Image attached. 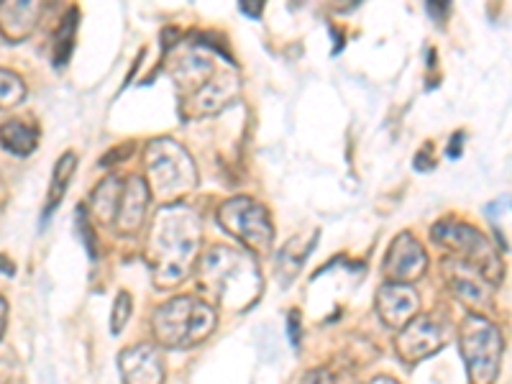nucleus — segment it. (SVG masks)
Wrapping results in <instances>:
<instances>
[{
  "label": "nucleus",
  "instance_id": "nucleus-5",
  "mask_svg": "<svg viewBox=\"0 0 512 384\" xmlns=\"http://www.w3.org/2000/svg\"><path fill=\"white\" fill-rule=\"evenodd\" d=\"M431 239L433 244L446 249L451 259L477 269L492 287L500 285L502 277H505V264H502L500 251L489 244V239L482 231H477L469 223L454 221V218L438 221L431 228Z\"/></svg>",
  "mask_w": 512,
  "mask_h": 384
},
{
  "label": "nucleus",
  "instance_id": "nucleus-23",
  "mask_svg": "<svg viewBox=\"0 0 512 384\" xmlns=\"http://www.w3.org/2000/svg\"><path fill=\"white\" fill-rule=\"evenodd\" d=\"M303 384H336V377L328 369H313V372L305 374Z\"/></svg>",
  "mask_w": 512,
  "mask_h": 384
},
{
  "label": "nucleus",
  "instance_id": "nucleus-25",
  "mask_svg": "<svg viewBox=\"0 0 512 384\" xmlns=\"http://www.w3.org/2000/svg\"><path fill=\"white\" fill-rule=\"evenodd\" d=\"M290 338L292 344H297V338H300V318H297V313L290 315Z\"/></svg>",
  "mask_w": 512,
  "mask_h": 384
},
{
  "label": "nucleus",
  "instance_id": "nucleus-14",
  "mask_svg": "<svg viewBox=\"0 0 512 384\" xmlns=\"http://www.w3.org/2000/svg\"><path fill=\"white\" fill-rule=\"evenodd\" d=\"M44 6L34 0H3L0 3V34L11 44H21L39 24Z\"/></svg>",
  "mask_w": 512,
  "mask_h": 384
},
{
  "label": "nucleus",
  "instance_id": "nucleus-15",
  "mask_svg": "<svg viewBox=\"0 0 512 384\" xmlns=\"http://www.w3.org/2000/svg\"><path fill=\"white\" fill-rule=\"evenodd\" d=\"M0 144L16 157H29L39 146V128L24 118H11V121L0 123Z\"/></svg>",
  "mask_w": 512,
  "mask_h": 384
},
{
  "label": "nucleus",
  "instance_id": "nucleus-24",
  "mask_svg": "<svg viewBox=\"0 0 512 384\" xmlns=\"http://www.w3.org/2000/svg\"><path fill=\"white\" fill-rule=\"evenodd\" d=\"M241 11H244L246 16L256 18V16H262L264 6L262 3H254V0H241Z\"/></svg>",
  "mask_w": 512,
  "mask_h": 384
},
{
  "label": "nucleus",
  "instance_id": "nucleus-26",
  "mask_svg": "<svg viewBox=\"0 0 512 384\" xmlns=\"http://www.w3.org/2000/svg\"><path fill=\"white\" fill-rule=\"evenodd\" d=\"M6 320H8V303L0 297V338L6 333Z\"/></svg>",
  "mask_w": 512,
  "mask_h": 384
},
{
  "label": "nucleus",
  "instance_id": "nucleus-20",
  "mask_svg": "<svg viewBox=\"0 0 512 384\" xmlns=\"http://www.w3.org/2000/svg\"><path fill=\"white\" fill-rule=\"evenodd\" d=\"M26 98V85L24 80L11 70L0 67V111L6 108H16L21 100Z\"/></svg>",
  "mask_w": 512,
  "mask_h": 384
},
{
  "label": "nucleus",
  "instance_id": "nucleus-21",
  "mask_svg": "<svg viewBox=\"0 0 512 384\" xmlns=\"http://www.w3.org/2000/svg\"><path fill=\"white\" fill-rule=\"evenodd\" d=\"M131 310H134V300H131V295H128L126 290H121L116 297V303H113V315H111L113 336H118V333L126 328L128 318H131Z\"/></svg>",
  "mask_w": 512,
  "mask_h": 384
},
{
  "label": "nucleus",
  "instance_id": "nucleus-27",
  "mask_svg": "<svg viewBox=\"0 0 512 384\" xmlns=\"http://www.w3.org/2000/svg\"><path fill=\"white\" fill-rule=\"evenodd\" d=\"M372 384H400V382H395L392 377H377V379H372Z\"/></svg>",
  "mask_w": 512,
  "mask_h": 384
},
{
  "label": "nucleus",
  "instance_id": "nucleus-22",
  "mask_svg": "<svg viewBox=\"0 0 512 384\" xmlns=\"http://www.w3.org/2000/svg\"><path fill=\"white\" fill-rule=\"evenodd\" d=\"M77 233L82 236L85 246H88L90 256H95V236H93V218L88 216V208H77Z\"/></svg>",
  "mask_w": 512,
  "mask_h": 384
},
{
  "label": "nucleus",
  "instance_id": "nucleus-18",
  "mask_svg": "<svg viewBox=\"0 0 512 384\" xmlns=\"http://www.w3.org/2000/svg\"><path fill=\"white\" fill-rule=\"evenodd\" d=\"M75 167H77V154L72 152H64L59 157L57 167L52 172V185H49V200H47V213L44 216H52L57 205L62 203L64 192H67V185H70L72 175H75Z\"/></svg>",
  "mask_w": 512,
  "mask_h": 384
},
{
  "label": "nucleus",
  "instance_id": "nucleus-12",
  "mask_svg": "<svg viewBox=\"0 0 512 384\" xmlns=\"http://www.w3.org/2000/svg\"><path fill=\"white\" fill-rule=\"evenodd\" d=\"M420 313V295L413 285H400V282H387L377 292V315L384 326L400 331L405 323Z\"/></svg>",
  "mask_w": 512,
  "mask_h": 384
},
{
  "label": "nucleus",
  "instance_id": "nucleus-6",
  "mask_svg": "<svg viewBox=\"0 0 512 384\" xmlns=\"http://www.w3.org/2000/svg\"><path fill=\"white\" fill-rule=\"evenodd\" d=\"M459 344L461 356L466 361V372H469V382L495 384L500 377L502 351H505L500 328L484 315L469 313L461 323Z\"/></svg>",
  "mask_w": 512,
  "mask_h": 384
},
{
  "label": "nucleus",
  "instance_id": "nucleus-8",
  "mask_svg": "<svg viewBox=\"0 0 512 384\" xmlns=\"http://www.w3.org/2000/svg\"><path fill=\"white\" fill-rule=\"evenodd\" d=\"M448 344V326L441 315L418 313L400 328L395 341L397 356L405 364H418Z\"/></svg>",
  "mask_w": 512,
  "mask_h": 384
},
{
  "label": "nucleus",
  "instance_id": "nucleus-9",
  "mask_svg": "<svg viewBox=\"0 0 512 384\" xmlns=\"http://www.w3.org/2000/svg\"><path fill=\"white\" fill-rule=\"evenodd\" d=\"M425 269H428V254H425L423 244L415 239L413 233H400L384 256V277L390 282H400V285H413L415 280L423 277Z\"/></svg>",
  "mask_w": 512,
  "mask_h": 384
},
{
  "label": "nucleus",
  "instance_id": "nucleus-7",
  "mask_svg": "<svg viewBox=\"0 0 512 384\" xmlns=\"http://www.w3.org/2000/svg\"><path fill=\"white\" fill-rule=\"evenodd\" d=\"M218 226L233 236V239L244 244L249 254L256 251L272 249L274 241V226L269 210L262 203H256L254 198H231L218 208Z\"/></svg>",
  "mask_w": 512,
  "mask_h": 384
},
{
  "label": "nucleus",
  "instance_id": "nucleus-10",
  "mask_svg": "<svg viewBox=\"0 0 512 384\" xmlns=\"http://www.w3.org/2000/svg\"><path fill=\"white\" fill-rule=\"evenodd\" d=\"M149 203H152V192L146 187L144 177L131 175L128 180H123L116 221H113L111 231L121 233V236H134V233H139L146 216H149Z\"/></svg>",
  "mask_w": 512,
  "mask_h": 384
},
{
  "label": "nucleus",
  "instance_id": "nucleus-16",
  "mask_svg": "<svg viewBox=\"0 0 512 384\" xmlns=\"http://www.w3.org/2000/svg\"><path fill=\"white\" fill-rule=\"evenodd\" d=\"M320 239V231L318 228H313V231H308L305 236H295V239H290L285 244V249H280V254H277V267H280V274H282V282H290L292 277H297V272H300V267L305 264V259H308V254L313 251L315 241Z\"/></svg>",
  "mask_w": 512,
  "mask_h": 384
},
{
  "label": "nucleus",
  "instance_id": "nucleus-17",
  "mask_svg": "<svg viewBox=\"0 0 512 384\" xmlns=\"http://www.w3.org/2000/svg\"><path fill=\"white\" fill-rule=\"evenodd\" d=\"M121 177L111 175L105 177L93 192V208H90V218L95 216V221L105 228H113V221H116V210H118V198H121Z\"/></svg>",
  "mask_w": 512,
  "mask_h": 384
},
{
  "label": "nucleus",
  "instance_id": "nucleus-19",
  "mask_svg": "<svg viewBox=\"0 0 512 384\" xmlns=\"http://www.w3.org/2000/svg\"><path fill=\"white\" fill-rule=\"evenodd\" d=\"M77 16H80V11H77V8L67 11V16L62 18V26H59L57 34H54V64H57V67H64V64H67V59H70L72 49H75Z\"/></svg>",
  "mask_w": 512,
  "mask_h": 384
},
{
  "label": "nucleus",
  "instance_id": "nucleus-3",
  "mask_svg": "<svg viewBox=\"0 0 512 384\" xmlns=\"http://www.w3.org/2000/svg\"><path fill=\"white\" fill-rule=\"evenodd\" d=\"M216 308L198 295L172 297L152 315V333L167 349H192L216 331Z\"/></svg>",
  "mask_w": 512,
  "mask_h": 384
},
{
  "label": "nucleus",
  "instance_id": "nucleus-2",
  "mask_svg": "<svg viewBox=\"0 0 512 384\" xmlns=\"http://www.w3.org/2000/svg\"><path fill=\"white\" fill-rule=\"evenodd\" d=\"M198 287L226 310H249L262 297V272L254 254L231 246H210L198 262Z\"/></svg>",
  "mask_w": 512,
  "mask_h": 384
},
{
  "label": "nucleus",
  "instance_id": "nucleus-11",
  "mask_svg": "<svg viewBox=\"0 0 512 384\" xmlns=\"http://www.w3.org/2000/svg\"><path fill=\"white\" fill-rule=\"evenodd\" d=\"M443 267H446V282L456 295V300H461L472 313L482 315V310L492 305V285L484 280L477 269L456 262V259H446Z\"/></svg>",
  "mask_w": 512,
  "mask_h": 384
},
{
  "label": "nucleus",
  "instance_id": "nucleus-13",
  "mask_svg": "<svg viewBox=\"0 0 512 384\" xmlns=\"http://www.w3.org/2000/svg\"><path fill=\"white\" fill-rule=\"evenodd\" d=\"M123 384H164V359L157 346H128L118 354Z\"/></svg>",
  "mask_w": 512,
  "mask_h": 384
},
{
  "label": "nucleus",
  "instance_id": "nucleus-4",
  "mask_svg": "<svg viewBox=\"0 0 512 384\" xmlns=\"http://www.w3.org/2000/svg\"><path fill=\"white\" fill-rule=\"evenodd\" d=\"M146 162V187L152 198L172 203L190 195L198 187V169L187 154L185 146L172 139L149 141L144 152Z\"/></svg>",
  "mask_w": 512,
  "mask_h": 384
},
{
  "label": "nucleus",
  "instance_id": "nucleus-1",
  "mask_svg": "<svg viewBox=\"0 0 512 384\" xmlns=\"http://www.w3.org/2000/svg\"><path fill=\"white\" fill-rule=\"evenodd\" d=\"M200 241L203 223L190 205L172 203L157 210L144 251L157 290H172L190 277L198 264Z\"/></svg>",
  "mask_w": 512,
  "mask_h": 384
}]
</instances>
